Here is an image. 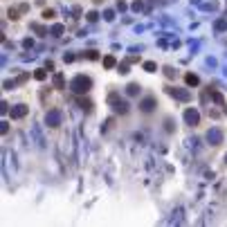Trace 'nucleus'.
Returning a JSON list of instances; mask_svg holds the SVG:
<instances>
[{
    "label": "nucleus",
    "mask_w": 227,
    "mask_h": 227,
    "mask_svg": "<svg viewBox=\"0 0 227 227\" xmlns=\"http://www.w3.org/2000/svg\"><path fill=\"white\" fill-rule=\"evenodd\" d=\"M43 18H54V11H52V9H47V11H43Z\"/></svg>",
    "instance_id": "423d86ee"
},
{
    "label": "nucleus",
    "mask_w": 227,
    "mask_h": 227,
    "mask_svg": "<svg viewBox=\"0 0 227 227\" xmlns=\"http://www.w3.org/2000/svg\"><path fill=\"white\" fill-rule=\"evenodd\" d=\"M34 76H36V79H45V72H43V70H36V74H34Z\"/></svg>",
    "instance_id": "0eeeda50"
},
{
    "label": "nucleus",
    "mask_w": 227,
    "mask_h": 227,
    "mask_svg": "<svg viewBox=\"0 0 227 227\" xmlns=\"http://www.w3.org/2000/svg\"><path fill=\"white\" fill-rule=\"evenodd\" d=\"M153 108V99H146L144 101V110H151Z\"/></svg>",
    "instance_id": "39448f33"
},
{
    "label": "nucleus",
    "mask_w": 227,
    "mask_h": 227,
    "mask_svg": "<svg viewBox=\"0 0 227 227\" xmlns=\"http://www.w3.org/2000/svg\"><path fill=\"white\" fill-rule=\"evenodd\" d=\"M74 88H81V92H85V90L90 88V81L83 79V76H79V79H76V83H74Z\"/></svg>",
    "instance_id": "f257e3e1"
},
{
    "label": "nucleus",
    "mask_w": 227,
    "mask_h": 227,
    "mask_svg": "<svg viewBox=\"0 0 227 227\" xmlns=\"http://www.w3.org/2000/svg\"><path fill=\"white\" fill-rule=\"evenodd\" d=\"M187 83H189V85H196V83H198V76L189 74V76H187Z\"/></svg>",
    "instance_id": "20e7f679"
},
{
    "label": "nucleus",
    "mask_w": 227,
    "mask_h": 227,
    "mask_svg": "<svg viewBox=\"0 0 227 227\" xmlns=\"http://www.w3.org/2000/svg\"><path fill=\"white\" fill-rule=\"evenodd\" d=\"M187 121H189V124H198V115H196L194 110H189V112H187Z\"/></svg>",
    "instance_id": "f03ea898"
},
{
    "label": "nucleus",
    "mask_w": 227,
    "mask_h": 227,
    "mask_svg": "<svg viewBox=\"0 0 227 227\" xmlns=\"http://www.w3.org/2000/svg\"><path fill=\"white\" fill-rule=\"evenodd\" d=\"M103 65H106V67H112V65H115V59H112V56H106V59H103Z\"/></svg>",
    "instance_id": "7ed1b4c3"
}]
</instances>
